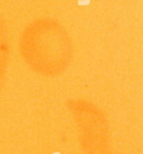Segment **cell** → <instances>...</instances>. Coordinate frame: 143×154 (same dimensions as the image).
Listing matches in <instances>:
<instances>
[{
    "label": "cell",
    "mask_w": 143,
    "mask_h": 154,
    "mask_svg": "<svg viewBox=\"0 0 143 154\" xmlns=\"http://www.w3.org/2000/svg\"><path fill=\"white\" fill-rule=\"evenodd\" d=\"M90 3H91V0H80V1H78L79 6H87Z\"/></svg>",
    "instance_id": "cell-1"
}]
</instances>
